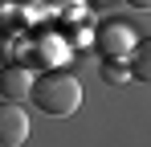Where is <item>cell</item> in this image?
<instances>
[{
  "instance_id": "cell-1",
  "label": "cell",
  "mask_w": 151,
  "mask_h": 147,
  "mask_svg": "<svg viewBox=\"0 0 151 147\" xmlns=\"http://www.w3.org/2000/svg\"><path fill=\"white\" fill-rule=\"evenodd\" d=\"M33 106L53 119H70L82 106V82L74 74H41L33 82Z\"/></svg>"
},
{
  "instance_id": "cell-2",
  "label": "cell",
  "mask_w": 151,
  "mask_h": 147,
  "mask_svg": "<svg viewBox=\"0 0 151 147\" xmlns=\"http://www.w3.org/2000/svg\"><path fill=\"white\" fill-rule=\"evenodd\" d=\"M139 45V33L127 21H106L98 24V53L102 57H131Z\"/></svg>"
},
{
  "instance_id": "cell-3",
  "label": "cell",
  "mask_w": 151,
  "mask_h": 147,
  "mask_svg": "<svg viewBox=\"0 0 151 147\" xmlns=\"http://www.w3.org/2000/svg\"><path fill=\"white\" fill-rule=\"evenodd\" d=\"M29 139V115L21 102L4 98L0 102V147H21Z\"/></svg>"
},
{
  "instance_id": "cell-4",
  "label": "cell",
  "mask_w": 151,
  "mask_h": 147,
  "mask_svg": "<svg viewBox=\"0 0 151 147\" xmlns=\"http://www.w3.org/2000/svg\"><path fill=\"white\" fill-rule=\"evenodd\" d=\"M33 70H25V66H4L0 70V98H12V102H25V98H33Z\"/></svg>"
},
{
  "instance_id": "cell-5",
  "label": "cell",
  "mask_w": 151,
  "mask_h": 147,
  "mask_svg": "<svg viewBox=\"0 0 151 147\" xmlns=\"http://www.w3.org/2000/svg\"><path fill=\"white\" fill-rule=\"evenodd\" d=\"M131 74H135L139 82H147V86H151V37L135 45V53H131Z\"/></svg>"
},
{
  "instance_id": "cell-6",
  "label": "cell",
  "mask_w": 151,
  "mask_h": 147,
  "mask_svg": "<svg viewBox=\"0 0 151 147\" xmlns=\"http://www.w3.org/2000/svg\"><path fill=\"white\" fill-rule=\"evenodd\" d=\"M106 78L110 82H127L131 70H123V57H106Z\"/></svg>"
},
{
  "instance_id": "cell-7",
  "label": "cell",
  "mask_w": 151,
  "mask_h": 147,
  "mask_svg": "<svg viewBox=\"0 0 151 147\" xmlns=\"http://www.w3.org/2000/svg\"><path fill=\"white\" fill-rule=\"evenodd\" d=\"M131 8H139V12H151V0H127Z\"/></svg>"
}]
</instances>
